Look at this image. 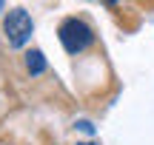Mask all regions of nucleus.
<instances>
[{"mask_svg":"<svg viewBox=\"0 0 154 145\" xmlns=\"http://www.w3.org/2000/svg\"><path fill=\"white\" fill-rule=\"evenodd\" d=\"M57 37H60L63 49H66L69 54H80V51H86L88 46L94 43L91 26H88L86 20H80V17H66V20L60 23V28H57Z\"/></svg>","mask_w":154,"mask_h":145,"instance_id":"nucleus-1","label":"nucleus"},{"mask_svg":"<svg viewBox=\"0 0 154 145\" xmlns=\"http://www.w3.org/2000/svg\"><path fill=\"white\" fill-rule=\"evenodd\" d=\"M26 68H29V74H34V77H37V74H43L46 71V57H43V51H29L26 54Z\"/></svg>","mask_w":154,"mask_h":145,"instance_id":"nucleus-3","label":"nucleus"},{"mask_svg":"<svg viewBox=\"0 0 154 145\" xmlns=\"http://www.w3.org/2000/svg\"><path fill=\"white\" fill-rule=\"evenodd\" d=\"M80 145H91V142H80Z\"/></svg>","mask_w":154,"mask_h":145,"instance_id":"nucleus-6","label":"nucleus"},{"mask_svg":"<svg viewBox=\"0 0 154 145\" xmlns=\"http://www.w3.org/2000/svg\"><path fill=\"white\" fill-rule=\"evenodd\" d=\"M77 128H83V131H86V134H91V123H86V120H80V123H77Z\"/></svg>","mask_w":154,"mask_h":145,"instance_id":"nucleus-4","label":"nucleus"},{"mask_svg":"<svg viewBox=\"0 0 154 145\" xmlns=\"http://www.w3.org/2000/svg\"><path fill=\"white\" fill-rule=\"evenodd\" d=\"M3 9H6V6H3V3H0V11H3Z\"/></svg>","mask_w":154,"mask_h":145,"instance_id":"nucleus-5","label":"nucleus"},{"mask_svg":"<svg viewBox=\"0 0 154 145\" xmlns=\"http://www.w3.org/2000/svg\"><path fill=\"white\" fill-rule=\"evenodd\" d=\"M3 31H6V40H9L11 49H20L32 40V31H34V23H32V14L26 9H11L9 17L3 23Z\"/></svg>","mask_w":154,"mask_h":145,"instance_id":"nucleus-2","label":"nucleus"}]
</instances>
